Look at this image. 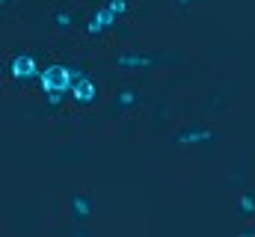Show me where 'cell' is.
Masks as SVG:
<instances>
[{"label":"cell","instance_id":"cell-1","mask_svg":"<svg viewBox=\"0 0 255 237\" xmlns=\"http://www.w3.org/2000/svg\"><path fill=\"white\" fill-rule=\"evenodd\" d=\"M80 74V68H71V65H63V62H51L39 71V86L42 92H68L71 80Z\"/></svg>","mask_w":255,"mask_h":237},{"label":"cell","instance_id":"cell-2","mask_svg":"<svg viewBox=\"0 0 255 237\" xmlns=\"http://www.w3.org/2000/svg\"><path fill=\"white\" fill-rule=\"evenodd\" d=\"M116 68L122 71H151L154 65H160V54H145V51H125L113 59Z\"/></svg>","mask_w":255,"mask_h":237},{"label":"cell","instance_id":"cell-3","mask_svg":"<svg viewBox=\"0 0 255 237\" xmlns=\"http://www.w3.org/2000/svg\"><path fill=\"white\" fill-rule=\"evenodd\" d=\"M214 139H217V133L208 124H187L172 136V142H178V145H208Z\"/></svg>","mask_w":255,"mask_h":237},{"label":"cell","instance_id":"cell-4","mask_svg":"<svg viewBox=\"0 0 255 237\" xmlns=\"http://www.w3.org/2000/svg\"><path fill=\"white\" fill-rule=\"evenodd\" d=\"M119 18L110 12V6L104 3V6H98L89 18H86V24H83V30H86V36H101V33H107L113 24H116Z\"/></svg>","mask_w":255,"mask_h":237},{"label":"cell","instance_id":"cell-5","mask_svg":"<svg viewBox=\"0 0 255 237\" xmlns=\"http://www.w3.org/2000/svg\"><path fill=\"white\" fill-rule=\"evenodd\" d=\"M68 95L77 101V104H92L95 98H98V83L92 80V77H86V74H77L74 80H71V86H68Z\"/></svg>","mask_w":255,"mask_h":237},{"label":"cell","instance_id":"cell-6","mask_svg":"<svg viewBox=\"0 0 255 237\" xmlns=\"http://www.w3.org/2000/svg\"><path fill=\"white\" fill-rule=\"evenodd\" d=\"M92 211H95V202H92L89 193H80V190L68 193V214H71L74 223H86L92 217Z\"/></svg>","mask_w":255,"mask_h":237},{"label":"cell","instance_id":"cell-7","mask_svg":"<svg viewBox=\"0 0 255 237\" xmlns=\"http://www.w3.org/2000/svg\"><path fill=\"white\" fill-rule=\"evenodd\" d=\"M39 62H36V57H30V54H18V57H12V62H9V74L15 77V80H36L39 77Z\"/></svg>","mask_w":255,"mask_h":237},{"label":"cell","instance_id":"cell-8","mask_svg":"<svg viewBox=\"0 0 255 237\" xmlns=\"http://www.w3.org/2000/svg\"><path fill=\"white\" fill-rule=\"evenodd\" d=\"M113 104H116V110H130V107H136V104H139V92H136V89H119V92H116V101H113Z\"/></svg>","mask_w":255,"mask_h":237},{"label":"cell","instance_id":"cell-9","mask_svg":"<svg viewBox=\"0 0 255 237\" xmlns=\"http://www.w3.org/2000/svg\"><path fill=\"white\" fill-rule=\"evenodd\" d=\"M238 214H241V217H255V193L253 190H247V193L241 196V202H238Z\"/></svg>","mask_w":255,"mask_h":237},{"label":"cell","instance_id":"cell-10","mask_svg":"<svg viewBox=\"0 0 255 237\" xmlns=\"http://www.w3.org/2000/svg\"><path fill=\"white\" fill-rule=\"evenodd\" d=\"M107 6H110V12H113L116 18H125L128 12H130V3H128V0H110Z\"/></svg>","mask_w":255,"mask_h":237},{"label":"cell","instance_id":"cell-11","mask_svg":"<svg viewBox=\"0 0 255 237\" xmlns=\"http://www.w3.org/2000/svg\"><path fill=\"white\" fill-rule=\"evenodd\" d=\"M71 12H57L54 15V24H57V30H71Z\"/></svg>","mask_w":255,"mask_h":237},{"label":"cell","instance_id":"cell-12","mask_svg":"<svg viewBox=\"0 0 255 237\" xmlns=\"http://www.w3.org/2000/svg\"><path fill=\"white\" fill-rule=\"evenodd\" d=\"M65 95H68V92H45V101H48L51 107H60L65 101Z\"/></svg>","mask_w":255,"mask_h":237},{"label":"cell","instance_id":"cell-13","mask_svg":"<svg viewBox=\"0 0 255 237\" xmlns=\"http://www.w3.org/2000/svg\"><path fill=\"white\" fill-rule=\"evenodd\" d=\"M172 3H175V9H190L196 0H172Z\"/></svg>","mask_w":255,"mask_h":237},{"label":"cell","instance_id":"cell-14","mask_svg":"<svg viewBox=\"0 0 255 237\" xmlns=\"http://www.w3.org/2000/svg\"><path fill=\"white\" fill-rule=\"evenodd\" d=\"M9 3H12V0H0V9H3V6H9Z\"/></svg>","mask_w":255,"mask_h":237}]
</instances>
